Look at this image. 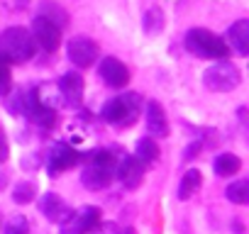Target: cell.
I'll return each instance as SVG.
<instances>
[{
    "label": "cell",
    "mask_w": 249,
    "mask_h": 234,
    "mask_svg": "<svg viewBox=\"0 0 249 234\" xmlns=\"http://www.w3.org/2000/svg\"><path fill=\"white\" fill-rule=\"evenodd\" d=\"M3 234H30V224L22 215H13L5 224V232Z\"/></svg>",
    "instance_id": "obj_24"
},
{
    "label": "cell",
    "mask_w": 249,
    "mask_h": 234,
    "mask_svg": "<svg viewBox=\"0 0 249 234\" xmlns=\"http://www.w3.org/2000/svg\"><path fill=\"white\" fill-rule=\"evenodd\" d=\"M13 88V78H10V66L5 59H0V95H8Z\"/></svg>",
    "instance_id": "obj_25"
},
{
    "label": "cell",
    "mask_w": 249,
    "mask_h": 234,
    "mask_svg": "<svg viewBox=\"0 0 249 234\" xmlns=\"http://www.w3.org/2000/svg\"><path fill=\"white\" fill-rule=\"evenodd\" d=\"M59 93L69 100V102H81L83 98V78L78 71H69L59 78Z\"/></svg>",
    "instance_id": "obj_16"
},
{
    "label": "cell",
    "mask_w": 249,
    "mask_h": 234,
    "mask_svg": "<svg viewBox=\"0 0 249 234\" xmlns=\"http://www.w3.org/2000/svg\"><path fill=\"white\" fill-rule=\"evenodd\" d=\"M39 207H42V215L52 222H59L64 224L69 217H71V207L56 195V193H47L42 200H39Z\"/></svg>",
    "instance_id": "obj_12"
},
{
    "label": "cell",
    "mask_w": 249,
    "mask_h": 234,
    "mask_svg": "<svg viewBox=\"0 0 249 234\" xmlns=\"http://www.w3.org/2000/svg\"><path fill=\"white\" fill-rule=\"evenodd\" d=\"M30 34H32L35 44H39L44 51H56L59 44H61V30L54 22L44 20V17H35L32 20V32Z\"/></svg>",
    "instance_id": "obj_7"
},
{
    "label": "cell",
    "mask_w": 249,
    "mask_h": 234,
    "mask_svg": "<svg viewBox=\"0 0 249 234\" xmlns=\"http://www.w3.org/2000/svg\"><path fill=\"white\" fill-rule=\"evenodd\" d=\"M115 178V171L110 168H103V166H95V164H88L81 173V183L88 188V190H103L112 183Z\"/></svg>",
    "instance_id": "obj_13"
},
{
    "label": "cell",
    "mask_w": 249,
    "mask_h": 234,
    "mask_svg": "<svg viewBox=\"0 0 249 234\" xmlns=\"http://www.w3.org/2000/svg\"><path fill=\"white\" fill-rule=\"evenodd\" d=\"M239 81H242L239 68L230 61H217L203 73V85L213 93H230L239 85Z\"/></svg>",
    "instance_id": "obj_4"
},
{
    "label": "cell",
    "mask_w": 249,
    "mask_h": 234,
    "mask_svg": "<svg viewBox=\"0 0 249 234\" xmlns=\"http://www.w3.org/2000/svg\"><path fill=\"white\" fill-rule=\"evenodd\" d=\"M8 110L13 112V115H22V110H25V100H22V93H15L10 100H8Z\"/></svg>",
    "instance_id": "obj_26"
},
{
    "label": "cell",
    "mask_w": 249,
    "mask_h": 234,
    "mask_svg": "<svg viewBox=\"0 0 249 234\" xmlns=\"http://www.w3.org/2000/svg\"><path fill=\"white\" fill-rule=\"evenodd\" d=\"M5 181H8V178H5V173H0V188L5 185Z\"/></svg>",
    "instance_id": "obj_30"
},
{
    "label": "cell",
    "mask_w": 249,
    "mask_h": 234,
    "mask_svg": "<svg viewBox=\"0 0 249 234\" xmlns=\"http://www.w3.org/2000/svg\"><path fill=\"white\" fill-rule=\"evenodd\" d=\"M18 8L22 10V8H27V0H18Z\"/></svg>",
    "instance_id": "obj_29"
},
{
    "label": "cell",
    "mask_w": 249,
    "mask_h": 234,
    "mask_svg": "<svg viewBox=\"0 0 249 234\" xmlns=\"http://www.w3.org/2000/svg\"><path fill=\"white\" fill-rule=\"evenodd\" d=\"M78 164V151L71 149L69 144L64 142H56L52 149H49V156H47V168H49V176L54 178L56 173L61 171H69L71 166Z\"/></svg>",
    "instance_id": "obj_8"
},
{
    "label": "cell",
    "mask_w": 249,
    "mask_h": 234,
    "mask_svg": "<svg viewBox=\"0 0 249 234\" xmlns=\"http://www.w3.org/2000/svg\"><path fill=\"white\" fill-rule=\"evenodd\" d=\"M225 195H227V200L234 202V205H247V202H249V181H244V178L232 181V183L227 185Z\"/></svg>",
    "instance_id": "obj_22"
},
{
    "label": "cell",
    "mask_w": 249,
    "mask_h": 234,
    "mask_svg": "<svg viewBox=\"0 0 249 234\" xmlns=\"http://www.w3.org/2000/svg\"><path fill=\"white\" fill-rule=\"evenodd\" d=\"M147 130L152 137H166L169 134V122H166V112L159 102H147Z\"/></svg>",
    "instance_id": "obj_15"
},
{
    "label": "cell",
    "mask_w": 249,
    "mask_h": 234,
    "mask_svg": "<svg viewBox=\"0 0 249 234\" xmlns=\"http://www.w3.org/2000/svg\"><path fill=\"white\" fill-rule=\"evenodd\" d=\"M5 159V144H3V137H0V161Z\"/></svg>",
    "instance_id": "obj_28"
},
{
    "label": "cell",
    "mask_w": 249,
    "mask_h": 234,
    "mask_svg": "<svg viewBox=\"0 0 249 234\" xmlns=\"http://www.w3.org/2000/svg\"><path fill=\"white\" fill-rule=\"evenodd\" d=\"M200 147H203V142H200V139H196L193 144H188V147H186V151H183V161H191V159H196V154L200 151Z\"/></svg>",
    "instance_id": "obj_27"
},
{
    "label": "cell",
    "mask_w": 249,
    "mask_h": 234,
    "mask_svg": "<svg viewBox=\"0 0 249 234\" xmlns=\"http://www.w3.org/2000/svg\"><path fill=\"white\" fill-rule=\"evenodd\" d=\"M98 222H100V210L93 205H86L78 212H71V217L64 222V234H86Z\"/></svg>",
    "instance_id": "obj_9"
},
{
    "label": "cell",
    "mask_w": 249,
    "mask_h": 234,
    "mask_svg": "<svg viewBox=\"0 0 249 234\" xmlns=\"http://www.w3.org/2000/svg\"><path fill=\"white\" fill-rule=\"evenodd\" d=\"M37 17H44V20L54 22L59 30H64L69 25V13L61 5H56L54 0H42V3L37 5Z\"/></svg>",
    "instance_id": "obj_17"
},
{
    "label": "cell",
    "mask_w": 249,
    "mask_h": 234,
    "mask_svg": "<svg viewBox=\"0 0 249 234\" xmlns=\"http://www.w3.org/2000/svg\"><path fill=\"white\" fill-rule=\"evenodd\" d=\"M227 47H232L237 54H249V20H237L227 30Z\"/></svg>",
    "instance_id": "obj_14"
},
{
    "label": "cell",
    "mask_w": 249,
    "mask_h": 234,
    "mask_svg": "<svg viewBox=\"0 0 249 234\" xmlns=\"http://www.w3.org/2000/svg\"><path fill=\"white\" fill-rule=\"evenodd\" d=\"M117 178L122 181L124 188H137L142 176H144V164L137 159V156H127V159H122L120 166L115 168Z\"/></svg>",
    "instance_id": "obj_11"
},
{
    "label": "cell",
    "mask_w": 249,
    "mask_h": 234,
    "mask_svg": "<svg viewBox=\"0 0 249 234\" xmlns=\"http://www.w3.org/2000/svg\"><path fill=\"white\" fill-rule=\"evenodd\" d=\"M135 156H137L142 164H154V161L159 159V144H157L152 137H144V139L137 142Z\"/></svg>",
    "instance_id": "obj_21"
},
{
    "label": "cell",
    "mask_w": 249,
    "mask_h": 234,
    "mask_svg": "<svg viewBox=\"0 0 249 234\" xmlns=\"http://www.w3.org/2000/svg\"><path fill=\"white\" fill-rule=\"evenodd\" d=\"M186 49L203 59H225L230 54L227 42L205 27H193L186 32Z\"/></svg>",
    "instance_id": "obj_3"
},
{
    "label": "cell",
    "mask_w": 249,
    "mask_h": 234,
    "mask_svg": "<svg viewBox=\"0 0 249 234\" xmlns=\"http://www.w3.org/2000/svg\"><path fill=\"white\" fill-rule=\"evenodd\" d=\"M35 56V39L25 27H8L0 34V59L25 64Z\"/></svg>",
    "instance_id": "obj_2"
},
{
    "label": "cell",
    "mask_w": 249,
    "mask_h": 234,
    "mask_svg": "<svg viewBox=\"0 0 249 234\" xmlns=\"http://www.w3.org/2000/svg\"><path fill=\"white\" fill-rule=\"evenodd\" d=\"M66 54H69V61H71L73 66L88 68V66H93V64L98 61L100 49H98V44H95L93 39H88V37H73V39L69 42V47H66Z\"/></svg>",
    "instance_id": "obj_6"
},
{
    "label": "cell",
    "mask_w": 249,
    "mask_h": 234,
    "mask_svg": "<svg viewBox=\"0 0 249 234\" xmlns=\"http://www.w3.org/2000/svg\"><path fill=\"white\" fill-rule=\"evenodd\" d=\"M200 183H203V176H200V171H196V168L186 171V173H183V178H181V185H178V198H181V200H188V198H193V195L198 193Z\"/></svg>",
    "instance_id": "obj_19"
},
{
    "label": "cell",
    "mask_w": 249,
    "mask_h": 234,
    "mask_svg": "<svg viewBox=\"0 0 249 234\" xmlns=\"http://www.w3.org/2000/svg\"><path fill=\"white\" fill-rule=\"evenodd\" d=\"M164 25H166V17H164V10L161 8H149L147 13H144V20H142V27H144V32L147 34H159L161 30H164Z\"/></svg>",
    "instance_id": "obj_20"
},
{
    "label": "cell",
    "mask_w": 249,
    "mask_h": 234,
    "mask_svg": "<svg viewBox=\"0 0 249 234\" xmlns=\"http://www.w3.org/2000/svg\"><path fill=\"white\" fill-rule=\"evenodd\" d=\"M213 168H215V173H217V176H234V173L242 168V161H239V156H237V154L225 151V154L215 156Z\"/></svg>",
    "instance_id": "obj_18"
},
{
    "label": "cell",
    "mask_w": 249,
    "mask_h": 234,
    "mask_svg": "<svg viewBox=\"0 0 249 234\" xmlns=\"http://www.w3.org/2000/svg\"><path fill=\"white\" fill-rule=\"evenodd\" d=\"M22 100H25L22 115H27L35 125H39V127H44V130H49V127L56 125V110H54L52 105L42 102V98H39L37 90H30L27 95H22Z\"/></svg>",
    "instance_id": "obj_5"
},
{
    "label": "cell",
    "mask_w": 249,
    "mask_h": 234,
    "mask_svg": "<svg viewBox=\"0 0 249 234\" xmlns=\"http://www.w3.org/2000/svg\"><path fill=\"white\" fill-rule=\"evenodd\" d=\"M140 110H142L140 95H137V93H124V95L110 98V100L103 105L100 117H103L107 125L127 127V125H135V120L140 117Z\"/></svg>",
    "instance_id": "obj_1"
},
{
    "label": "cell",
    "mask_w": 249,
    "mask_h": 234,
    "mask_svg": "<svg viewBox=\"0 0 249 234\" xmlns=\"http://www.w3.org/2000/svg\"><path fill=\"white\" fill-rule=\"evenodd\" d=\"M35 195H37V185H35L32 181L15 183V188H13V200H15L18 205H30V202L35 200Z\"/></svg>",
    "instance_id": "obj_23"
},
{
    "label": "cell",
    "mask_w": 249,
    "mask_h": 234,
    "mask_svg": "<svg viewBox=\"0 0 249 234\" xmlns=\"http://www.w3.org/2000/svg\"><path fill=\"white\" fill-rule=\"evenodd\" d=\"M98 73H100V78H103L107 85H112V88H122V85H127V81H130L127 66H124L120 59H115V56H105V59L100 61V66H98Z\"/></svg>",
    "instance_id": "obj_10"
}]
</instances>
